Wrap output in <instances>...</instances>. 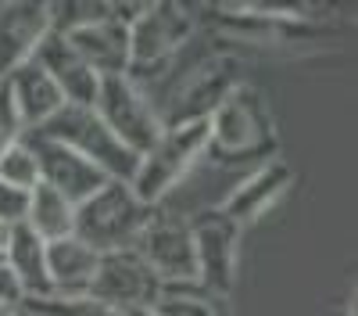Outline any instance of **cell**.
<instances>
[{
	"mask_svg": "<svg viewBox=\"0 0 358 316\" xmlns=\"http://www.w3.org/2000/svg\"><path fill=\"white\" fill-rule=\"evenodd\" d=\"M4 266L22 287V302L29 298H50L54 287L47 277V241L33 234L25 223H11V238L4 248Z\"/></svg>",
	"mask_w": 358,
	"mask_h": 316,
	"instance_id": "obj_17",
	"label": "cell"
},
{
	"mask_svg": "<svg viewBox=\"0 0 358 316\" xmlns=\"http://www.w3.org/2000/svg\"><path fill=\"white\" fill-rule=\"evenodd\" d=\"M15 309L18 305H0V316H15Z\"/></svg>",
	"mask_w": 358,
	"mask_h": 316,
	"instance_id": "obj_30",
	"label": "cell"
},
{
	"mask_svg": "<svg viewBox=\"0 0 358 316\" xmlns=\"http://www.w3.org/2000/svg\"><path fill=\"white\" fill-rule=\"evenodd\" d=\"M208 151L226 162L241 158H273L276 151V123L265 97L248 83H236L222 104L208 115Z\"/></svg>",
	"mask_w": 358,
	"mask_h": 316,
	"instance_id": "obj_2",
	"label": "cell"
},
{
	"mask_svg": "<svg viewBox=\"0 0 358 316\" xmlns=\"http://www.w3.org/2000/svg\"><path fill=\"white\" fill-rule=\"evenodd\" d=\"M136 252L143 263L155 270L162 284L176 280H197V255H194V238H190V219L165 212L162 205L136 238Z\"/></svg>",
	"mask_w": 358,
	"mask_h": 316,
	"instance_id": "obj_10",
	"label": "cell"
},
{
	"mask_svg": "<svg viewBox=\"0 0 358 316\" xmlns=\"http://www.w3.org/2000/svg\"><path fill=\"white\" fill-rule=\"evenodd\" d=\"M4 83H8V90H11V101L18 108V119H22L25 130L43 126L50 115L65 104L62 90L54 86V79L47 76V69L36 62V57L22 62Z\"/></svg>",
	"mask_w": 358,
	"mask_h": 316,
	"instance_id": "obj_16",
	"label": "cell"
},
{
	"mask_svg": "<svg viewBox=\"0 0 358 316\" xmlns=\"http://www.w3.org/2000/svg\"><path fill=\"white\" fill-rule=\"evenodd\" d=\"M33 316H36V312H33Z\"/></svg>",
	"mask_w": 358,
	"mask_h": 316,
	"instance_id": "obj_33",
	"label": "cell"
},
{
	"mask_svg": "<svg viewBox=\"0 0 358 316\" xmlns=\"http://www.w3.org/2000/svg\"><path fill=\"white\" fill-rule=\"evenodd\" d=\"M50 33L47 0H0V79L29 62Z\"/></svg>",
	"mask_w": 358,
	"mask_h": 316,
	"instance_id": "obj_12",
	"label": "cell"
},
{
	"mask_svg": "<svg viewBox=\"0 0 358 316\" xmlns=\"http://www.w3.org/2000/svg\"><path fill=\"white\" fill-rule=\"evenodd\" d=\"M72 219H76V205L69 198H62L57 191H50L47 184H36L25 194V216L22 223L40 234L43 241H57L72 234Z\"/></svg>",
	"mask_w": 358,
	"mask_h": 316,
	"instance_id": "obj_19",
	"label": "cell"
},
{
	"mask_svg": "<svg viewBox=\"0 0 358 316\" xmlns=\"http://www.w3.org/2000/svg\"><path fill=\"white\" fill-rule=\"evenodd\" d=\"M33 57L47 69V76L54 79V86L62 90L65 104H90V108H94L101 76L83 62V57L76 54V47L62 33H50Z\"/></svg>",
	"mask_w": 358,
	"mask_h": 316,
	"instance_id": "obj_14",
	"label": "cell"
},
{
	"mask_svg": "<svg viewBox=\"0 0 358 316\" xmlns=\"http://www.w3.org/2000/svg\"><path fill=\"white\" fill-rule=\"evenodd\" d=\"M25 133L22 119H18V108L11 101V90H8V83L0 79V155H4L11 144H18Z\"/></svg>",
	"mask_w": 358,
	"mask_h": 316,
	"instance_id": "obj_24",
	"label": "cell"
},
{
	"mask_svg": "<svg viewBox=\"0 0 358 316\" xmlns=\"http://www.w3.org/2000/svg\"><path fill=\"white\" fill-rule=\"evenodd\" d=\"M97 270V252L86 248L79 238L47 241V277L54 295H86L90 277Z\"/></svg>",
	"mask_w": 358,
	"mask_h": 316,
	"instance_id": "obj_18",
	"label": "cell"
},
{
	"mask_svg": "<svg viewBox=\"0 0 358 316\" xmlns=\"http://www.w3.org/2000/svg\"><path fill=\"white\" fill-rule=\"evenodd\" d=\"M36 130L43 137H50V140L69 144L72 151H79L83 158H90L101 172H108L111 180H133L140 155L129 151L126 144L101 123V115L90 108V104H62Z\"/></svg>",
	"mask_w": 358,
	"mask_h": 316,
	"instance_id": "obj_4",
	"label": "cell"
},
{
	"mask_svg": "<svg viewBox=\"0 0 358 316\" xmlns=\"http://www.w3.org/2000/svg\"><path fill=\"white\" fill-rule=\"evenodd\" d=\"M158 287H162V280L143 263V255L136 248H118V252L97 255V270L90 277L86 295L111 305L115 312H126V309L151 305L158 298Z\"/></svg>",
	"mask_w": 358,
	"mask_h": 316,
	"instance_id": "obj_9",
	"label": "cell"
},
{
	"mask_svg": "<svg viewBox=\"0 0 358 316\" xmlns=\"http://www.w3.org/2000/svg\"><path fill=\"white\" fill-rule=\"evenodd\" d=\"M22 305L36 316H122L111 305L97 302L94 295H50V298H29Z\"/></svg>",
	"mask_w": 358,
	"mask_h": 316,
	"instance_id": "obj_22",
	"label": "cell"
},
{
	"mask_svg": "<svg viewBox=\"0 0 358 316\" xmlns=\"http://www.w3.org/2000/svg\"><path fill=\"white\" fill-rule=\"evenodd\" d=\"M201 25H194L172 0H158V4L140 15L129 25V69L126 76L140 86H151L165 76V69L172 65V57L179 54Z\"/></svg>",
	"mask_w": 358,
	"mask_h": 316,
	"instance_id": "obj_5",
	"label": "cell"
},
{
	"mask_svg": "<svg viewBox=\"0 0 358 316\" xmlns=\"http://www.w3.org/2000/svg\"><path fill=\"white\" fill-rule=\"evenodd\" d=\"M0 180H4L8 187H15V191H25V194L40 184L36 158H33V151H29L25 140L11 144V148L0 155Z\"/></svg>",
	"mask_w": 358,
	"mask_h": 316,
	"instance_id": "obj_23",
	"label": "cell"
},
{
	"mask_svg": "<svg viewBox=\"0 0 358 316\" xmlns=\"http://www.w3.org/2000/svg\"><path fill=\"white\" fill-rule=\"evenodd\" d=\"M122 316H158V312H155L151 305H140V309H126Z\"/></svg>",
	"mask_w": 358,
	"mask_h": 316,
	"instance_id": "obj_29",
	"label": "cell"
},
{
	"mask_svg": "<svg viewBox=\"0 0 358 316\" xmlns=\"http://www.w3.org/2000/svg\"><path fill=\"white\" fill-rule=\"evenodd\" d=\"M50 4V29L54 33H76L83 25L111 18L108 0H47Z\"/></svg>",
	"mask_w": 358,
	"mask_h": 316,
	"instance_id": "obj_21",
	"label": "cell"
},
{
	"mask_svg": "<svg viewBox=\"0 0 358 316\" xmlns=\"http://www.w3.org/2000/svg\"><path fill=\"white\" fill-rule=\"evenodd\" d=\"M0 263H4V259H0Z\"/></svg>",
	"mask_w": 358,
	"mask_h": 316,
	"instance_id": "obj_32",
	"label": "cell"
},
{
	"mask_svg": "<svg viewBox=\"0 0 358 316\" xmlns=\"http://www.w3.org/2000/svg\"><path fill=\"white\" fill-rule=\"evenodd\" d=\"M290 184H294V169L283 162V158H265L251 177H244L241 184L233 187V194L222 201V212L233 219V223H241V226H248V223H258L268 209H276L280 201L287 198V191H290Z\"/></svg>",
	"mask_w": 358,
	"mask_h": 316,
	"instance_id": "obj_13",
	"label": "cell"
},
{
	"mask_svg": "<svg viewBox=\"0 0 358 316\" xmlns=\"http://www.w3.org/2000/svg\"><path fill=\"white\" fill-rule=\"evenodd\" d=\"M158 4V0H108V8H111V18H118L122 25H133L140 15H147Z\"/></svg>",
	"mask_w": 358,
	"mask_h": 316,
	"instance_id": "obj_26",
	"label": "cell"
},
{
	"mask_svg": "<svg viewBox=\"0 0 358 316\" xmlns=\"http://www.w3.org/2000/svg\"><path fill=\"white\" fill-rule=\"evenodd\" d=\"M190 238L197 255V284L226 298L236 284V255H241L244 226L233 223L222 209H204L190 219Z\"/></svg>",
	"mask_w": 358,
	"mask_h": 316,
	"instance_id": "obj_8",
	"label": "cell"
},
{
	"mask_svg": "<svg viewBox=\"0 0 358 316\" xmlns=\"http://www.w3.org/2000/svg\"><path fill=\"white\" fill-rule=\"evenodd\" d=\"M62 36L97 76H122L129 69V25H122L118 18H104Z\"/></svg>",
	"mask_w": 358,
	"mask_h": 316,
	"instance_id": "obj_15",
	"label": "cell"
},
{
	"mask_svg": "<svg viewBox=\"0 0 358 316\" xmlns=\"http://www.w3.org/2000/svg\"><path fill=\"white\" fill-rule=\"evenodd\" d=\"M0 305H22V287L4 263H0Z\"/></svg>",
	"mask_w": 358,
	"mask_h": 316,
	"instance_id": "obj_27",
	"label": "cell"
},
{
	"mask_svg": "<svg viewBox=\"0 0 358 316\" xmlns=\"http://www.w3.org/2000/svg\"><path fill=\"white\" fill-rule=\"evenodd\" d=\"M25 216V191H15L0 180V223H22Z\"/></svg>",
	"mask_w": 358,
	"mask_h": 316,
	"instance_id": "obj_25",
	"label": "cell"
},
{
	"mask_svg": "<svg viewBox=\"0 0 358 316\" xmlns=\"http://www.w3.org/2000/svg\"><path fill=\"white\" fill-rule=\"evenodd\" d=\"M15 316H33V312H29L25 305H18V309H15Z\"/></svg>",
	"mask_w": 358,
	"mask_h": 316,
	"instance_id": "obj_31",
	"label": "cell"
},
{
	"mask_svg": "<svg viewBox=\"0 0 358 316\" xmlns=\"http://www.w3.org/2000/svg\"><path fill=\"white\" fill-rule=\"evenodd\" d=\"M8 238H11V223H0V259H4V248H8Z\"/></svg>",
	"mask_w": 358,
	"mask_h": 316,
	"instance_id": "obj_28",
	"label": "cell"
},
{
	"mask_svg": "<svg viewBox=\"0 0 358 316\" xmlns=\"http://www.w3.org/2000/svg\"><path fill=\"white\" fill-rule=\"evenodd\" d=\"M201 155H208V123H172L136 158L129 187L147 205H162V198L172 194L194 172Z\"/></svg>",
	"mask_w": 358,
	"mask_h": 316,
	"instance_id": "obj_3",
	"label": "cell"
},
{
	"mask_svg": "<svg viewBox=\"0 0 358 316\" xmlns=\"http://www.w3.org/2000/svg\"><path fill=\"white\" fill-rule=\"evenodd\" d=\"M241 83L236 79V65L226 62L219 54H208L201 62H194L187 72H179L172 90L165 101H158V115L162 123L172 126V123H208L222 97Z\"/></svg>",
	"mask_w": 358,
	"mask_h": 316,
	"instance_id": "obj_7",
	"label": "cell"
},
{
	"mask_svg": "<svg viewBox=\"0 0 358 316\" xmlns=\"http://www.w3.org/2000/svg\"><path fill=\"white\" fill-rule=\"evenodd\" d=\"M22 140L29 144V151H33V158H36L40 184H47L50 191L69 198L72 205H79L83 198H90L104 180H111L108 172H101L90 158H83L79 151H72L62 140L43 137L40 130H25Z\"/></svg>",
	"mask_w": 358,
	"mask_h": 316,
	"instance_id": "obj_11",
	"label": "cell"
},
{
	"mask_svg": "<svg viewBox=\"0 0 358 316\" xmlns=\"http://www.w3.org/2000/svg\"><path fill=\"white\" fill-rule=\"evenodd\" d=\"M151 309L158 316H226V298L212 295L197 280H176L158 287Z\"/></svg>",
	"mask_w": 358,
	"mask_h": 316,
	"instance_id": "obj_20",
	"label": "cell"
},
{
	"mask_svg": "<svg viewBox=\"0 0 358 316\" xmlns=\"http://www.w3.org/2000/svg\"><path fill=\"white\" fill-rule=\"evenodd\" d=\"M158 205H147L136 198L129 180H104L90 198L76 205L72 219V238H79L86 248L118 252V248H136L140 230L155 216Z\"/></svg>",
	"mask_w": 358,
	"mask_h": 316,
	"instance_id": "obj_1",
	"label": "cell"
},
{
	"mask_svg": "<svg viewBox=\"0 0 358 316\" xmlns=\"http://www.w3.org/2000/svg\"><path fill=\"white\" fill-rule=\"evenodd\" d=\"M94 111L101 115V123L136 155H143L165 130L151 94H147L140 83H133L126 72L122 76H101Z\"/></svg>",
	"mask_w": 358,
	"mask_h": 316,
	"instance_id": "obj_6",
	"label": "cell"
}]
</instances>
